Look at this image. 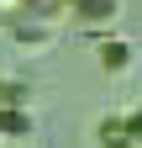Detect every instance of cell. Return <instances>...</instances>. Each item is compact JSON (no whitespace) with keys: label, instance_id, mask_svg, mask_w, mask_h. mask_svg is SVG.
<instances>
[{"label":"cell","instance_id":"1","mask_svg":"<svg viewBox=\"0 0 142 148\" xmlns=\"http://www.w3.org/2000/svg\"><path fill=\"white\" fill-rule=\"evenodd\" d=\"M126 11V0H68V16H74L79 27H90V32H100V27H116V16Z\"/></svg>","mask_w":142,"mask_h":148},{"label":"cell","instance_id":"2","mask_svg":"<svg viewBox=\"0 0 142 148\" xmlns=\"http://www.w3.org/2000/svg\"><path fill=\"white\" fill-rule=\"evenodd\" d=\"M95 148H142L132 116H100L95 122Z\"/></svg>","mask_w":142,"mask_h":148},{"label":"cell","instance_id":"3","mask_svg":"<svg viewBox=\"0 0 142 148\" xmlns=\"http://www.w3.org/2000/svg\"><path fill=\"white\" fill-rule=\"evenodd\" d=\"M32 132H37V122L26 106H0V138L5 143H32Z\"/></svg>","mask_w":142,"mask_h":148},{"label":"cell","instance_id":"4","mask_svg":"<svg viewBox=\"0 0 142 148\" xmlns=\"http://www.w3.org/2000/svg\"><path fill=\"white\" fill-rule=\"evenodd\" d=\"M95 53H100V74H126L132 69V42L126 37H100Z\"/></svg>","mask_w":142,"mask_h":148},{"label":"cell","instance_id":"5","mask_svg":"<svg viewBox=\"0 0 142 148\" xmlns=\"http://www.w3.org/2000/svg\"><path fill=\"white\" fill-rule=\"evenodd\" d=\"M11 42H21V48H47V42H53V27H47V21H32V16H16V21H11Z\"/></svg>","mask_w":142,"mask_h":148},{"label":"cell","instance_id":"6","mask_svg":"<svg viewBox=\"0 0 142 148\" xmlns=\"http://www.w3.org/2000/svg\"><path fill=\"white\" fill-rule=\"evenodd\" d=\"M21 16H32V21H47V27H58L63 16H68V0H21Z\"/></svg>","mask_w":142,"mask_h":148},{"label":"cell","instance_id":"7","mask_svg":"<svg viewBox=\"0 0 142 148\" xmlns=\"http://www.w3.org/2000/svg\"><path fill=\"white\" fill-rule=\"evenodd\" d=\"M32 101V85L26 79H5L0 74V106H26Z\"/></svg>","mask_w":142,"mask_h":148},{"label":"cell","instance_id":"8","mask_svg":"<svg viewBox=\"0 0 142 148\" xmlns=\"http://www.w3.org/2000/svg\"><path fill=\"white\" fill-rule=\"evenodd\" d=\"M132 127H137V138H142V106H137V111H132Z\"/></svg>","mask_w":142,"mask_h":148},{"label":"cell","instance_id":"9","mask_svg":"<svg viewBox=\"0 0 142 148\" xmlns=\"http://www.w3.org/2000/svg\"><path fill=\"white\" fill-rule=\"evenodd\" d=\"M0 148H32V143H0Z\"/></svg>","mask_w":142,"mask_h":148}]
</instances>
